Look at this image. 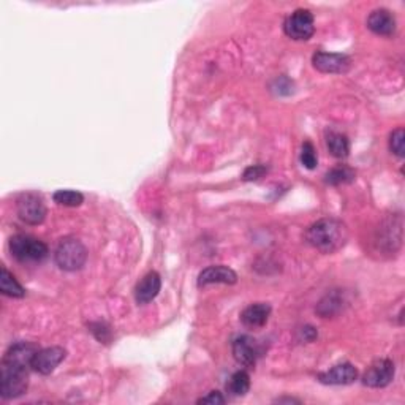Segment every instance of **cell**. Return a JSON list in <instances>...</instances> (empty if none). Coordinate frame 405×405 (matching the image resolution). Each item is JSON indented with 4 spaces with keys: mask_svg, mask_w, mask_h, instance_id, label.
<instances>
[{
    "mask_svg": "<svg viewBox=\"0 0 405 405\" xmlns=\"http://www.w3.org/2000/svg\"><path fill=\"white\" fill-rule=\"evenodd\" d=\"M38 348L29 342H18L4 355L0 365V396L15 399L23 396L29 387V369Z\"/></svg>",
    "mask_w": 405,
    "mask_h": 405,
    "instance_id": "obj_1",
    "label": "cell"
},
{
    "mask_svg": "<svg viewBox=\"0 0 405 405\" xmlns=\"http://www.w3.org/2000/svg\"><path fill=\"white\" fill-rule=\"evenodd\" d=\"M307 243L323 253L338 252L347 244L348 230L338 218H321L312 223L306 233Z\"/></svg>",
    "mask_w": 405,
    "mask_h": 405,
    "instance_id": "obj_2",
    "label": "cell"
},
{
    "mask_svg": "<svg viewBox=\"0 0 405 405\" xmlns=\"http://www.w3.org/2000/svg\"><path fill=\"white\" fill-rule=\"evenodd\" d=\"M54 258L60 270L70 272L78 271L86 263L87 249L77 238H64L56 247Z\"/></svg>",
    "mask_w": 405,
    "mask_h": 405,
    "instance_id": "obj_3",
    "label": "cell"
},
{
    "mask_svg": "<svg viewBox=\"0 0 405 405\" xmlns=\"http://www.w3.org/2000/svg\"><path fill=\"white\" fill-rule=\"evenodd\" d=\"M10 252L21 263H40L48 257V245L30 235H16L10 239Z\"/></svg>",
    "mask_w": 405,
    "mask_h": 405,
    "instance_id": "obj_4",
    "label": "cell"
},
{
    "mask_svg": "<svg viewBox=\"0 0 405 405\" xmlns=\"http://www.w3.org/2000/svg\"><path fill=\"white\" fill-rule=\"evenodd\" d=\"M16 212L21 221L27 225H40L46 218L43 198L38 194H33V192H27L18 198Z\"/></svg>",
    "mask_w": 405,
    "mask_h": 405,
    "instance_id": "obj_5",
    "label": "cell"
},
{
    "mask_svg": "<svg viewBox=\"0 0 405 405\" xmlns=\"http://www.w3.org/2000/svg\"><path fill=\"white\" fill-rule=\"evenodd\" d=\"M284 32L287 33V37H290L293 40H298V41L309 40L315 32L314 15L311 11L304 10V9L293 11L292 15L285 19Z\"/></svg>",
    "mask_w": 405,
    "mask_h": 405,
    "instance_id": "obj_6",
    "label": "cell"
},
{
    "mask_svg": "<svg viewBox=\"0 0 405 405\" xmlns=\"http://www.w3.org/2000/svg\"><path fill=\"white\" fill-rule=\"evenodd\" d=\"M394 362L391 360H377L362 375V383L369 388H385L394 379Z\"/></svg>",
    "mask_w": 405,
    "mask_h": 405,
    "instance_id": "obj_7",
    "label": "cell"
},
{
    "mask_svg": "<svg viewBox=\"0 0 405 405\" xmlns=\"http://www.w3.org/2000/svg\"><path fill=\"white\" fill-rule=\"evenodd\" d=\"M233 356L241 366L253 369L262 356V347L250 335H241L233 342Z\"/></svg>",
    "mask_w": 405,
    "mask_h": 405,
    "instance_id": "obj_8",
    "label": "cell"
},
{
    "mask_svg": "<svg viewBox=\"0 0 405 405\" xmlns=\"http://www.w3.org/2000/svg\"><path fill=\"white\" fill-rule=\"evenodd\" d=\"M65 356L67 352L62 347H48L38 350L32 360V369L41 375H50L65 360Z\"/></svg>",
    "mask_w": 405,
    "mask_h": 405,
    "instance_id": "obj_9",
    "label": "cell"
},
{
    "mask_svg": "<svg viewBox=\"0 0 405 405\" xmlns=\"http://www.w3.org/2000/svg\"><path fill=\"white\" fill-rule=\"evenodd\" d=\"M312 64L321 73H345L350 68V59L345 54L318 51L312 56Z\"/></svg>",
    "mask_w": 405,
    "mask_h": 405,
    "instance_id": "obj_10",
    "label": "cell"
},
{
    "mask_svg": "<svg viewBox=\"0 0 405 405\" xmlns=\"http://www.w3.org/2000/svg\"><path fill=\"white\" fill-rule=\"evenodd\" d=\"M356 379H358V369L350 362H342L318 375V380L323 385H350Z\"/></svg>",
    "mask_w": 405,
    "mask_h": 405,
    "instance_id": "obj_11",
    "label": "cell"
},
{
    "mask_svg": "<svg viewBox=\"0 0 405 405\" xmlns=\"http://www.w3.org/2000/svg\"><path fill=\"white\" fill-rule=\"evenodd\" d=\"M238 282V274L228 266H209L198 276V287H206L212 284H226L233 285Z\"/></svg>",
    "mask_w": 405,
    "mask_h": 405,
    "instance_id": "obj_12",
    "label": "cell"
},
{
    "mask_svg": "<svg viewBox=\"0 0 405 405\" xmlns=\"http://www.w3.org/2000/svg\"><path fill=\"white\" fill-rule=\"evenodd\" d=\"M367 27L377 35L391 37L396 30V18L387 9H377L369 15Z\"/></svg>",
    "mask_w": 405,
    "mask_h": 405,
    "instance_id": "obj_13",
    "label": "cell"
},
{
    "mask_svg": "<svg viewBox=\"0 0 405 405\" xmlns=\"http://www.w3.org/2000/svg\"><path fill=\"white\" fill-rule=\"evenodd\" d=\"M162 279L157 272H149L144 276L135 288V298L138 304H148L160 292Z\"/></svg>",
    "mask_w": 405,
    "mask_h": 405,
    "instance_id": "obj_14",
    "label": "cell"
},
{
    "mask_svg": "<svg viewBox=\"0 0 405 405\" xmlns=\"http://www.w3.org/2000/svg\"><path fill=\"white\" fill-rule=\"evenodd\" d=\"M270 315H271L270 304L257 303V304H252L244 309V312L241 314V321H243V325L247 328L258 329V328H263L267 323Z\"/></svg>",
    "mask_w": 405,
    "mask_h": 405,
    "instance_id": "obj_15",
    "label": "cell"
},
{
    "mask_svg": "<svg viewBox=\"0 0 405 405\" xmlns=\"http://www.w3.org/2000/svg\"><path fill=\"white\" fill-rule=\"evenodd\" d=\"M250 389V377L245 370H238V372L230 377L228 383H226V393H230L235 397H241L249 393Z\"/></svg>",
    "mask_w": 405,
    "mask_h": 405,
    "instance_id": "obj_16",
    "label": "cell"
},
{
    "mask_svg": "<svg viewBox=\"0 0 405 405\" xmlns=\"http://www.w3.org/2000/svg\"><path fill=\"white\" fill-rule=\"evenodd\" d=\"M0 292L10 298H23L26 294L24 288L21 287L15 276L10 274L6 267H2V272H0Z\"/></svg>",
    "mask_w": 405,
    "mask_h": 405,
    "instance_id": "obj_17",
    "label": "cell"
},
{
    "mask_svg": "<svg viewBox=\"0 0 405 405\" xmlns=\"http://www.w3.org/2000/svg\"><path fill=\"white\" fill-rule=\"evenodd\" d=\"M326 146L329 152L334 157H338V159H345L350 152V143L347 136L339 132H329L326 135Z\"/></svg>",
    "mask_w": 405,
    "mask_h": 405,
    "instance_id": "obj_18",
    "label": "cell"
},
{
    "mask_svg": "<svg viewBox=\"0 0 405 405\" xmlns=\"http://www.w3.org/2000/svg\"><path fill=\"white\" fill-rule=\"evenodd\" d=\"M326 184L331 185H340V184H350L355 181V170H352L347 165H339L333 170H329L325 176Z\"/></svg>",
    "mask_w": 405,
    "mask_h": 405,
    "instance_id": "obj_19",
    "label": "cell"
},
{
    "mask_svg": "<svg viewBox=\"0 0 405 405\" xmlns=\"http://www.w3.org/2000/svg\"><path fill=\"white\" fill-rule=\"evenodd\" d=\"M52 198L57 204L68 206V208H77L84 201V196L78 190H57Z\"/></svg>",
    "mask_w": 405,
    "mask_h": 405,
    "instance_id": "obj_20",
    "label": "cell"
},
{
    "mask_svg": "<svg viewBox=\"0 0 405 405\" xmlns=\"http://www.w3.org/2000/svg\"><path fill=\"white\" fill-rule=\"evenodd\" d=\"M301 163H303L304 167L309 170H314L315 167H317L318 157H317V152H315V148L312 143L307 141L303 144V149H301Z\"/></svg>",
    "mask_w": 405,
    "mask_h": 405,
    "instance_id": "obj_21",
    "label": "cell"
},
{
    "mask_svg": "<svg viewBox=\"0 0 405 405\" xmlns=\"http://www.w3.org/2000/svg\"><path fill=\"white\" fill-rule=\"evenodd\" d=\"M404 144H405V132L404 128H396L389 136V149L397 157H404Z\"/></svg>",
    "mask_w": 405,
    "mask_h": 405,
    "instance_id": "obj_22",
    "label": "cell"
},
{
    "mask_svg": "<svg viewBox=\"0 0 405 405\" xmlns=\"http://www.w3.org/2000/svg\"><path fill=\"white\" fill-rule=\"evenodd\" d=\"M266 173V168L262 167V165H253V167H249L244 171V181H257Z\"/></svg>",
    "mask_w": 405,
    "mask_h": 405,
    "instance_id": "obj_23",
    "label": "cell"
},
{
    "mask_svg": "<svg viewBox=\"0 0 405 405\" xmlns=\"http://www.w3.org/2000/svg\"><path fill=\"white\" fill-rule=\"evenodd\" d=\"M225 402V397L222 396V393H218V391H211L208 396L201 397L198 404H209V405H217V404H223Z\"/></svg>",
    "mask_w": 405,
    "mask_h": 405,
    "instance_id": "obj_24",
    "label": "cell"
},
{
    "mask_svg": "<svg viewBox=\"0 0 405 405\" xmlns=\"http://www.w3.org/2000/svg\"><path fill=\"white\" fill-rule=\"evenodd\" d=\"M303 338L306 340L311 342V340H314L315 338H317V331H315L312 326H306V328H303Z\"/></svg>",
    "mask_w": 405,
    "mask_h": 405,
    "instance_id": "obj_25",
    "label": "cell"
},
{
    "mask_svg": "<svg viewBox=\"0 0 405 405\" xmlns=\"http://www.w3.org/2000/svg\"><path fill=\"white\" fill-rule=\"evenodd\" d=\"M276 402H279V404H282V402H288V404H293V402H299V401H296V399H290V397H285V399H277Z\"/></svg>",
    "mask_w": 405,
    "mask_h": 405,
    "instance_id": "obj_26",
    "label": "cell"
}]
</instances>
